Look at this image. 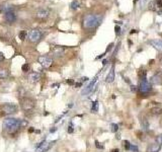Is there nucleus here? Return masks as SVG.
Returning <instances> with one entry per match:
<instances>
[{"instance_id":"obj_1","label":"nucleus","mask_w":162,"mask_h":152,"mask_svg":"<svg viewBox=\"0 0 162 152\" xmlns=\"http://www.w3.org/2000/svg\"><path fill=\"white\" fill-rule=\"evenodd\" d=\"M3 130L9 134H15L19 129L27 127V122L23 120H18V119L7 118L3 121Z\"/></svg>"},{"instance_id":"obj_2","label":"nucleus","mask_w":162,"mask_h":152,"mask_svg":"<svg viewBox=\"0 0 162 152\" xmlns=\"http://www.w3.org/2000/svg\"><path fill=\"white\" fill-rule=\"evenodd\" d=\"M100 20H101L100 16L93 13H89V14H86L83 17L82 25H83V27L85 30H92V29H95L97 25L100 23Z\"/></svg>"},{"instance_id":"obj_3","label":"nucleus","mask_w":162,"mask_h":152,"mask_svg":"<svg viewBox=\"0 0 162 152\" xmlns=\"http://www.w3.org/2000/svg\"><path fill=\"white\" fill-rule=\"evenodd\" d=\"M17 113V106L13 103H2L0 105V117L13 115Z\"/></svg>"},{"instance_id":"obj_4","label":"nucleus","mask_w":162,"mask_h":152,"mask_svg":"<svg viewBox=\"0 0 162 152\" xmlns=\"http://www.w3.org/2000/svg\"><path fill=\"white\" fill-rule=\"evenodd\" d=\"M20 106L25 112H29V110H32L34 108L36 103L31 97H22L20 99Z\"/></svg>"},{"instance_id":"obj_5","label":"nucleus","mask_w":162,"mask_h":152,"mask_svg":"<svg viewBox=\"0 0 162 152\" xmlns=\"http://www.w3.org/2000/svg\"><path fill=\"white\" fill-rule=\"evenodd\" d=\"M50 10L48 8H39L34 12V18L39 21H45L49 18Z\"/></svg>"},{"instance_id":"obj_6","label":"nucleus","mask_w":162,"mask_h":152,"mask_svg":"<svg viewBox=\"0 0 162 152\" xmlns=\"http://www.w3.org/2000/svg\"><path fill=\"white\" fill-rule=\"evenodd\" d=\"M42 37H43L42 32H41L40 30H38V29L32 30L31 32L27 34V39H29V41L31 43H38V42H40L41 39H42Z\"/></svg>"},{"instance_id":"obj_7","label":"nucleus","mask_w":162,"mask_h":152,"mask_svg":"<svg viewBox=\"0 0 162 152\" xmlns=\"http://www.w3.org/2000/svg\"><path fill=\"white\" fill-rule=\"evenodd\" d=\"M38 61L44 68H49L53 64V59L50 56H40L38 58Z\"/></svg>"},{"instance_id":"obj_8","label":"nucleus","mask_w":162,"mask_h":152,"mask_svg":"<svg viewBox=\"0 0 162 152\" xmlns=\"http://www.w3.org/2000/svg\"><path fill=\"white\" fill-rule=\"evenodd\" d=\"M151 89H152V87H151V84L149 83V82L147 81L146 79L141 80V82H140V85H139V90L141 91V92L147 93V92H149V91H151Z\"/></svg>"},{"instance_id":"obj_9","label":"nucleus","mask_w":162,"mask_h":152,"mask_svg":"<svg viewBox=\"0 0 162 152\" xmlns=\"http://www.w3.org/2000/svg\"><path fill=\"white\" fill-rule=\"evenodd\" d=\"M65 53V48L61 47V46H55L52 49V54L55 58H60L64 55Z\"/></svg>"},{"instance_id":"obj_10","label":"nucleus","mask_w":162,"mask_h":152,"mask_svg":"<svg viewBox=\"0 0 162 152\" xmlns=\"http://www.w3.org/2000/svg\"><path fill=\"white\" fill-rule=\"evenodd\" d=\"M4 16H5V20L7 21L8 23H13L14 21L16 20V14L13 10H9V11L4 12Z\"/></svg>"},{"instance_id":"obj_11","label":"nucleus","mask_w":162,"mask_h":152,"mask_svg":"<svg viewBox=\"0 0 162 152\" xmlns=\"http://www.w3.org/2000/svg\"><path fill=\"white\" fill-rule=\"evenodd\" d=\"M27 78L31 82H38L41 79V74L38 72H31L27 76Z\"/></svg>"},{"instance_id":"obj_12","label":"nucleus","mask_w":162,"mask_h":152,"mask_svg":"<svg viewBox=\"0 0 162 152\" xmlns=\"http://www.w3.org/2000/svg\"><path fill=\"white\" fill-rule=\"evenodd\" d=\"M96 79H97V77H95V78H94V79L92 80V81L90 82L89 84H88V86H87V87L85 88V89H83V90H82V94H83V95H85V94H88V93H89L90 91L92 90V88H93L94 84H95V82H96Z\"/></svg>"},{"instance_id":"obj_13","label":"nucleus","mask_w":162,"mask_h":152,"mask_svg":"<svg viewBox=\"0 0 162 152\" xmlns=\"http://www.w3.org/2000/svg\"><path fill=\"white\" fill-rule=\"evenodd\" d=\"M161 149V146L158 145L157 143H152L148 146V149H147V152H159Z\"/></svg>"},{"instance_id":"obj_14","label":"nucleus","mask_w":162,"mask_h":152,"mask_svg":"<svg viewBox=\"0 0 162 152\" xmlns=\"http://www.w3.org/2000/svg\"><path fill=\"white\" fill-rule=\"evenodd\" d=\"M151 82L154 84H159L162 82V76L159 74V73H157V74L153 75L152 77H151Z\"/></svg>"},{"instance_id":"obj_15","label":"nucleus","mask_w":162,"mask_h":152,"mask_svg":"<svg viewBox=\"0 0 162 152\" xmlns=\"http://www.w3.org/2000/svg\"><path fill=\"white\" fill-rule=\"evenodd\" d=\"M9 77V71L6 68H0V79H6Z\"/></svg>"},{"instance_id":"obj_16","label":"nucleus","mask_w":162,"mask_h":152,"mask_svg":"<svg viewBox=\"0 0 162 152\" xmlns=\"http://www.w3.org/2000/svg\"><path fill=\"white\" fill-rule=\"evenodd\" d=\"M114 80V67H112V69H111V71H109V75H107V79H105V81H107V83H112Z\"/></svg>"},{"instance_id":"obj_17","label":"nucleus","mask_w":162,"mask_h":152,"mask_svg":"<svg viewBox=\"0 0 162 152\" xmlns=\"http://www.w3.org/2000/svg\"><path fill=\"white\" fill-rule=\"evenodd\" d=\"M79 6H80V3H79V2L77 1V0H74V1H72V2H71V4H70V8H71L72 10L78 9Z\"/></svg>"},{"instance_id":"obj_18","label":"nucleus","mask_w":162,"mask_h":152,"mask_svg":"<svg viewBox=\"0 0 162 152\" xmlns=\"http://www.w3.org/2000/svg\"><path fill=\"white\" fill-rule=\"evenodd\" d=\"M151 44L154 46L156 49L162 50V41H151Z\"/></svg>"},{"instance_id":"obj_19","label":"nucleus","mask_w":162,"mask_h":152,"mask_svg":"<svg viewBox=\"0 0 162 152\" xmlns=\"http://www.w3.org/2000/svg\"><path fill=\"white\" fill-rule=\"evenodd\" d=\"M138 75H139V77L141 78V80L146 79L147 71L144 70V69H141V70H139V72H138Z\"/></svg>"},{"instance_id":"obj_20","label":"nucleus","mask_w":162,"mask_h":152,"mask_svg":"<svg viewBox=\"0 0 162 152\" xmlns=\"http://www.w3.org/2000/svg\"><path fill=\"white\" fill-rule=\"evenodd\" d=\"M151 112H152L153 115H160L162 112V108H159V106H155V108H153L151 110Z\"/></svg>"},{"instance_id":"obj_21","label":"nucleus","mask_w":162,"mask_h":152,"mask_svg":"<svg viewBox=\"0 0 162 152\" xmlns=\"http://www.w3.org/2000/svg\"><path fill=\"white\" fill-rule=\"evenodd\" d=\"M18 37H19V39H20L21 41H25V39H27V32H25V30H21V32H19Z\"/></svg>"},{"instance_id":"obj_22","label":"nucleus","mask_w":162,"mask_h":152,"mask_svg":"<svg viewBox=\"0 0 162 152\" xmlns=\"http://www.w3.org/2000/svg\"><path fill=\"white\" fill-rule=\"evenodd\" d=\"M92 112H97L98 110V101H93L92 103Z\"/></svg>"},{"instance_id":"obj_23","label":"nucleus","mask_w":162,"mask_h":152,"mask_svg":"<svg viewBox=\"0 0 162 152\" xmlns=\"http://www.w3.org/2000/svg\"><path fill=\"white\" fill-rule=\"evenodd\" d=\"M21 70H22L23 72H29V64H27V63L23 64L22 66H21Z\"/></svg>"},{"instance_id":"obj_24","label":"nucleus","mask_w":162,"mask_h":152,"mask_svg":"<svg viewBox=\"0 0 162 152\" xmlns=\"http://www.w3.org/2000/svg\"><path fill=\"white\" fill-rule=\"evenodd\" d=\"M111 130H112V132L116 133V132L119 130V126L116 125V124H112V125H111Z\"/></svg>"},{"instance_id":"obj_25","label":"nucleus","mask_w":162,"mask_h":152,"mask_svg":"<svg viewBox=\"0 0 162 152\" xmlns=\"http://www.w3.org/2000/svg\"><path fill=\"white\" fill-rule=\"evenodd\" d=\"M128 150H131V151H133V152H138V151H139V149H138L137 146H134V145L130 144V145H129V149H128Z\"/></svg>"},{"instance_id":"obj_26","label":"nucleus","mask_w":162,"mask_h":152,"mask_svg":"<svg viewBox=\"0 0 162 152\" xmlns=\"http://www.w3.org/2000/svg\"><path fill=\"white\" fill-rule=\"evenodd\" d=\"M156 143L158 145H160V146H162V134L161 135H159V136H157V138H156Z\"/></svg>"},{"instance_id":"obj_27","label":"nucleus","mask_w":162,"mask_h":152,"mask_svg":"<svg viewBox=\"0 0 162 152\" xmlns=\"http://www.w3.org/2000/svg\"><path fill=\"white\" fill-rule=\"evenodd\" d=\"M155 6H156V2L151 1V2H150V4H149V9L154 10V9H155Z\"/></svg>"},{"instance_id":"obj_28","label":"nucleus","mask_w":162,"mask_h":152,"mask_svg":"<svg viewBox=\"0 0 162 152\" xmlns=\"http://www.w3.org/2000/svg\"><path fill=\"white\" fill-rule=\"evenodd\" d=\"M74 129H73V124H69V127H68V133H73Z\"/></svg>"},{"instance_id":"obj_29","label":"nucleus","mask_w":162,"mask_h":152,"mask_svg":"<svg viewBox=\"0 0 162 152\" xmlns=\"http://www.w3.org/2000/svg\"><path fill=\"white\" fill-rule=\"evenodd\" d=\"M95 146H96V148H98V149H103V145H101L98 141H95Z\"/></svg>"},{"instance_id":"obj_30","label":"nucleus","mask_w":162,"mask_h":152,"mask_svg":"<svg viewBox=\"0 0 162 152\" xmlns=\"http://www.w3.org/2000/svg\"><path fill=\"white\" fill-rule=\"evenodd\" d=\"M4 60H5V57H4L3 53H1V52H0V63L3 62Z\"/></svg>"},{"instance_id":"obj_31","label":"nucleus","mask_w":162,"mask_h":152,"mask_svg":"<svg viewBox=\"0 0 162 152\" xmlns=\"http://www.w3.org/2000/svg\"><path fill=\"white\" fill-rule=\"evenodd\" d=\"M156 3L158 5V7H162V1L161 0H156Z\"/></svg>"},{"instance_id":"obj_32","label":"nucleus","mask_w":162,"mask_h":152,"mask_svg":"<svg viewBox=\"0 0 162 152\" xmlns=\"http://www.w3.org/2000/svg\"><path fill=\"white\" fill-rule=\"evenodd\" d=\"M67 83L70 84V85H73V84H74V80H73V79H69L68 81H67Z\"/></svg>"},{"instance_id":"obj_33","label":"nucleus","mask_w":162,"mask_h":152,"mask_svg":"<svg viewBox=\"0 0 162 152\" xmlns=\"http://www.w3.org/2000/svg\"><path fill=\"white\" fill-rule=\"evenodd\" d=\"M81 85H82V82L79 81V82H77V83L75 84V87H80Z\"/></svg>"},{"instance_id":"obj_34","label":"nucleus","mask_w":162,"mask_h":152,"mask_svg":"<svg viewBox=\"0 0 162 152\" xmlns=\"http://www.w3.org/2000/svg\"><path fill=\"white\" fill-rule=\"evenodd\" d=\"M120 30H121L120 27H116V34H120Z\"/></svg>"},{"instance_id":"obj_35","label":"nucleus","mask_w":162,"mask_h":152,"mask_svg":"<svg viewBox=\"0 0 162 152\" xmlns=\"http://www.w3.org/2000/svg\"><path fill=\"white\" fill-rule=\"evenodd\" d=\"M56 131H57V128L54 127L53 129H51V131H50V132H51V133H54V132H56Z\"/></svg>"},{"instance_id":"obj_36","label":"nucleus","mask_w":162,"mask_h":152,"mask_svg":"<svg viewBox=\"0 0 162 152\" xmlns=\"http://www.w3.org/2000/svg\"><path fill=\"white\" fill-rule=\"evenodd\" d=\"M32 132H34V128H29V133H32Z\"/></svg>"},{"instance_id":"obj_37","label":"nucleus","mask_w":162,"mask_h":152,"mask_svg":"<svg viewBox=\"0 0 162 152\" xmlns=\"http://www.w3.org/2000/svg\"><path fill=\"white\" fill-rule=\"evenodd\" d=\"M107 60H103V61H102V64H103V65H105V64H107Z\"/></svg>"},{"instance_id":"obj_38","label":"nucleus","mask_w":162,"mask_h":152,"mask_svg":"<svg viewBox=\"0 0 162 152\" xmlns=\"http://www.w3.org/2000/svg\"><path fill=\"white\" fill-rule=\"evenodd\" d=\"M112 152H120V151H119V149H114Z\"/></svg>"},{"instance_id":"obj_39","label":"nucleus","mask_w":162,"mask_h":152,"mask_svg":"<svg viewBox=\"0 0 162 152\" xmlns=\"http://www.w3.org/2000/svg\"><path fill=\"white\" fill-rule=\"evenodd\" d=\"M160 63H161V64H162V58H161V59H160Z\"/></svg>"},{"instance_id":"obj_40","label":"nucleus","mask_w":162,"mask_h":152,"mask_svg":"<svg viewBox=\"0 0 162 152\" xmlns=\"http://www.w3.org/2000/svg\"><path fill=\"white\" fill-rule=\"evenodd\" d=\"M134 2H135V3H136V2H137V0H134Z\"/></svg>"},{"instance_id":"obj_41","label":"nucleus","mask_w":162,"mask_h":152,"mask_svg":"<svg viewBox=\"0 0 162 152\" xmlns=\"http://www.w3.org/2000/svg\"><path fill=\"white\" fill-rule=\"evenodd\" d=\"M1 12H2V10H1V9H0V13H1Z\"/></svg>"}]
</instances>
